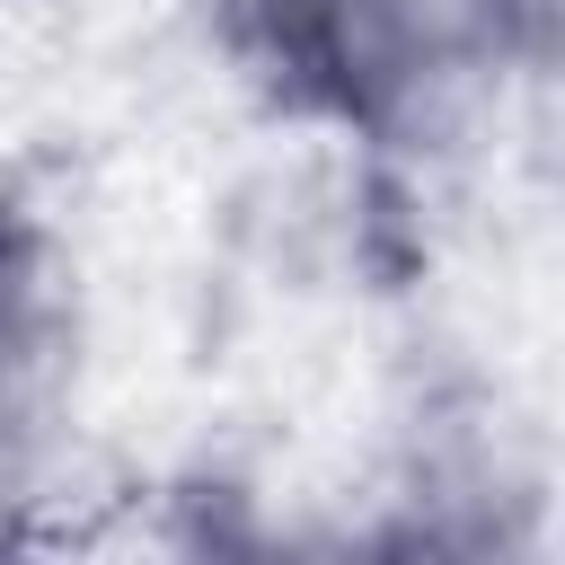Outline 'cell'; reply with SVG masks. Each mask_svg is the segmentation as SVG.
Segmentation results:
<instances>
[{
	"label": "cell",
	"mask_w": 565,
	"mask_h": 565,
	"mask_svg": "<svg viewBox=\"0 0 565 565\" xmlns=\"http://www.w3.org/2000/svg\"><path fill=\"white\" fill-rule=\"evenodd\" d=\"M88 371V300L71 238L18 185H0V486L35 477L79 406Z\"/></svg>",
	"instance_id": "6da1fadb"
},
{
	"label": "cell",
	"mask_w": 565,
	"mask_h": 565,
	"mask_svg": "<svg viewBox=\"0 0 565 565\" xmlns=\"http://www.w3.org/2000/svg\"><path fill=\"white\" fill-rule=\"evenodd\" d=\"M0 9H9V0H0Z\"/></svg>",
	"instance_id": "3957f363"
},
{
	"label": "cell",
	"mask_w": 565,
	"mask_h": 565,
	"mask_svg": "<svg viewBox=\"0 0 565 565\" xmlns=\"http://www.w3.org/2000/svg\"><path fill=\"white\" fill-rule=\"evenodd\" d=\"M503 9V26L521 35V53L547 71V53H556V0H494Z\"/></svg>",
	"instance_id": "7a4b0ae2"
}]
</instances>
